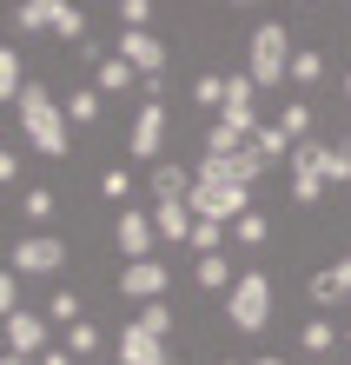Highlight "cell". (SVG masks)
<instances>
[{
	"instance_id": "35",
	"label": "cell",
	"mask_w": 351,
	"mask_h": 365,
	"mask_svg": "<svg viewBox=\"0 0 351 365\" xmlns=\"http://www.w3.org/2000/svg\"><path fill=\"white\" fill-rule=\"evenodd\" d=\"M14 27H20V34H47V20H40V0H20V7H14Z\"/></svg>"
},
{
	"instance_id": "12",
	"label": "cell",
	"mask_w": 351,
	"mask_h": 365,
	"mask_svg": "<svg viewBox=\"0 0 351 365\" xmlns=\"http://www.w3.org/2000/svg\"><path fill=\"white\" fill-rule=\"evenodd\" d=\"M120 60H133L140 67V80H166V47L152 34H120V47H113Z\"/></svg>"
},
{
	"instance_id": "39",
	"label": "cell",
	"mask_w": 351,
	"mask_h": 365,
	"mask_svg": "<svg viewBox=\"0 0 351 365\" xmlns=\"http://www.w3.org/2000/svg\"><path fill=\"white\" fill-rule=\"evenodd\" d=\"M252 365H285V359H278V352H266V359H252Z\"/></svg>"
},
{
	"instance_id": "9",
	"label": "cell",
	"mask_w": 351,
	"mask_h": 365,
	"mask_svg": "<svg viewBox=\"0 0 351 365\" xmlns=\"http://www.w3.org/2000/svg\"><path fill=\"white\" fill-rule=\"evenodd\" d=\"M159 146H166V106H140V120H133V133H126V153L133 160H152L159 166Z\"/></svg>"
},
{
	"instance_id": "34",
	"label": "cell",
	"mask_w": 351,
	"mask_h": 365,
	"mask_svg": "<svg viewBox=\"0 0 351 365\" xmlns=\"http://www.w3.org/2000/svg\"><path fill=\"white\" fill-rule=\"evenodd\" d=\"M120 20H126V34H152V27H146V20H152L146 0H120Z\"/></svg>"
},
{
	"instance_id": "8",
	"label": "cell",
	"mask_w": 351,
	"mask_h": 365,
	"mask_svg": "<svg viewBox=\"0 0 351 365\" xmlns=\"http://www.w3.org/2000/svg\"><path fill=\"white\" fill-rule=\"evenodd\" d=\"M166 286H172V272L159 266V259H133L120 272V292L133 299V306H152V299H166Z\"/></svg>"
},
{
	"instance_id": "19",
	"label": "cell",
	"mask_w": 351,
	"mask_h": 365,
	"mask_svg": "<svg viewBox=\"0 0 351 365\" xmlns=\"http://www.w3.org/2000/svg\"><path fill=\"white\" fill-rule=\"evenodd\" d=\"M199 286H206V292H232V286H239V272H232L226 252H206V259H199Z\"/></svg>"
},
{
	"instance_id": "10",
	"label": "cell",
	"mask_w": 351,
	"mask_h": 365,
	"mask_svg": "<svg viewBox=\"0 0 351 365\" xmlns=\"http://www.w3.org/2000/svg\"><path fill=\"white\" fill-rule=\"evenodd\" d=\"M7 352L47 359V352H53V326H47L40 312H14V319H7Z\"/></svg>"
},
{
	"instance_id": "42",
	"label": "cell",
	"mask_w": 351,
	"mask_h": 365,
	"mask_svg": "<svg viewBox=\"0 0 351 365\" xmlns=\"http://www.w3.org/2000/svg\"><path fill=\"white\" fill-rule=\"evenodd\" d=\"M345 339H351V332H345Z\"/></svg>"
},
{
	"instance_id": "18",
	"label": "cell",
	"mask_w": 351,
	"mask_h": 365,
	"mask_svg": "<svg viewBox=\"0 0 351 365\" xmlns=\"http://www.w3.org/2000/svg\"><path fill=\"white\" fill-rule=\"evenodd\" d=\"M33 80H27V67H20V53L14 47H0V100L7 106H20V93H27Z\"/></svg>"
},
{
	"instance_id": "20",
	"label": "cell",
	"mask_w": 351,
	"mask_h": 365,
	"mask_svg": "<svg viewBox=\"0 0 351 365\" xmlns=\"http://www.w3.org/2000/svg\"><path fill=\"white\" fill-rule=\"evenodd\" d=\"M345 332H332V319H305L298 326V346H305V359H318V352H332Z\"/></svg>"
},
{
	"instance_id": "14",
	"label": "cell",
	"mask_w": 351,
	"mask_h": 365,
	"mask_svg": "<svg viewBox=\"0 0 351 365\" xmlns=\"http://www.w3.org/2000/svg\"><path fill=\"white\" fill-rule=\"evenodd\" d=\"M305 292H312V306H338V299H351V259L312 272V279H305Z\"/></svg>"
},
{
	"instance_id": "26",
	"label": "cell",
	"mask_w": 351,
	"mask_h": 365,
	"mask_svg": "<svg viewBox=\"0 0 351 365\" xmlns=\"http://www.w3.org/2000/svg\"><path fill=\"white\" fill-rule=\"evenodd\" d=\"M278 126H285V133H292V140H312V106H305V100H292V106H285V113H278Z\"/></svg>"
},
{
	"instance_id": "6",
	"label": "cell",
	"mask_w": 351,
	"mask_h": 365,
	"mask_svg": "<svg viewBox=\"0 0 351 365\" xmlns=\"http://www.w3.org/2000/svg\"><path fill=\"white\" fill-rule=\"evenodd\" d=\"M113 240H120V252H126V266H133V259H152V246H159V226H152V212H140V206H120Z\"/></svg>"
},
{
	"instance_id": "40",
	"label": "cell",
	"mask_w": 351,
	"mask_h": 365,
	"mask_svg": "<svg viewBox=\"0 0 351 365\" xmlns=\"http://www.w3.org/2000/svg\"><path fill=\"white\" fill-rule=\"evenodd\" d=\"M345 100H351V73H345Z\"/></svg>"
},
{
	"instance_id": "27",
	"label": "cell",
	"mask_w": 351,
	"mask_h": 365,
	"mask_svg": "<svg viewBox=\"0 0 351 365\" xmlns=\"http://www.w3.org/2000/svg\"><path fill=\"white\" fill-rule=\"evenodd\" d=\"M192 106H212V113H219V106H226V80L199 73V80H192Z\"/></svg>"
},
{
	"instance_id": "32",
	"label": "cell",
	"mask_w": 351,
	"mask_h": 365,
	"mask_svg": "<svg viewBox=\"0 0 351 365\" xmlns=\"http://www.w3.org/2000/svg\"><path fill=\"white\" fill-rule=\"evenodd\" d=\"M100 192H106V200H126V192H133V173H126V166H106V173H100Z\"/></svg>"
},
{
	"instance_id": "36",
	"label": "cell",
	"mask_w": 351,
	"mask_h": 365,
	"mask_svg": "<svg viewBox=\"0 0 351 365\" xmlns=\"http://www.w3.org/2000/svg\"><path fill=\"white\" fill-rule=\"evenodd\" d=\"M318 192H325V180H292V200L298 206H318Z\"/></svg>"
},
{
	"instance_id": "15",
	"label": "cell",
	"mask_w": 351,
	"mask_h": 365,
	"mask_svg": "<svg viewBox=\"0 0 351 365\" xmlns=\"http://www.w3.org/2000/svg\"><path fill=\"white\" fill-rule=\"evenodd\" d=\"M40 20H47V34L80 40V47H86V14L80 7H67V0H40Z\"/></svg>"
},
{
	"instance_id": "41",
	"label": "cell",
	"mask_w": 351,
	"mask_h": 365,
	"mask_svg": "<svg viewBox=\"0 0 351 365\" xmlns=\"http://www.w3.org/2000/svg\"><path fill=\"white\" fill-rule=\"evenodd\" d=\"M226 365H239V359H226Z\"/></svg>"
},
{
	"instance_id": "3",
	"label": "cell",
	"mask_w": 351,
	"mask_h": 365,
	"mask_svg": "<svg viewBox=\"0 0 351 365\" xmlns=\"http://www.w3.org/2000/svg\"><path fill=\"white\" fill-rule=\"evenodd\" d=\"M226 319H232V332H266L272 326V279L266 272H239V286L226 292Z\"/></svg>"
},
{
	"instance_id": "28",
	"label": "cell",
	"mask_w": 351,
	"mask_h": 365,
	"mask_svg": "<svg viewBox=\"0 0 351 365\" xmlns=\"http://www.w3.org/2000/svg\"><path fill=\"white\" fill-rule=\"evenodd\" d=\"M219 240H232V226H219V220H199V226H192V252H199V259L219 252Z\"/></svg>"
},
{
	"instance_id": "25",
	"label": "cell",
	"mask_w": 351,
	"mask_h": 365,
	"mask_svg": "<svg viewBox=\"0 0 351 365\" xmlns=\"http://www.w3.org/2000/svg\"><path fill=\"white\" fill-rule=\"evenodd\" d=\"M47 319H53V326H80V292L60 286V292L47 299Z\"/></svg>"
},
{
	"instance_id": "1",
	"label": "cell",
	"mask_w": 351,
	"mask_h": 365,
	"mask_svg": "<svg viewBox=\"0 0 351 365\" xmlns=\"http://www.w3.org/2000/svg\"><path fill=\"white\" fill-rule=\"evenodd\" d=\"M14 120H20V133H27V146H33L40 160H67V153H73V133H67L73 120H67V106H60L47 87H40V80H33L27 93H20Z\"/></svg>"
},
{
	"instance_id": "30",
	"label": "cell",
	"mask_w": 351,
	"mask_h": 365,
	"mask_svg": "<svg viewBox=\"0 0 351 365\" xmlns=\"http://www.w3.org/2000/svg\"><path fill=\"white\" fill-rule=\"evenodd\" d=\"M20 212H27L33 226H47V220H53V192H47V186H33L27 200H20Z\"/></svg>"
},
{
	"instance_id": "4",
	"label": "cell",
	"mask_w": 351,
	"mask_h": 365,
	"mask_svg": "<svg viewBox=\"0 0 351 365\" xmlns=\"http://www.w3.org/2000/svg\"><path fill=\"white\" fill-rule=\"evenodd\" d=\"M186 206H192V220L232 226V220H246V212H252V186H239V180H199Z\"/></svg>"
},
{
	"instance_id": "37",
	"label": "cell",
	"mask_w": 351,
	"mask_h": 365,
	"mask_svg": "<svg viewBox=\"0 0 351 365\" xmlns=\"http://www.w3.org/2000/svg\"><path fill=\"white\" fill-rule=\"evenodd\" d=\"M0 365H40V359H27V352H0Z\"/></svg>"
},
{
	"instance_id": "29",
	"label": "cell",
	"mask_w": 351,
	"mask_h": 365,
	"mask_svg": "<svg viewBox=\"0 0 351 365\" xmlns=\"http://www.w3.org/2000/svg\"><path fill=\"white\" fill-rule=\"evenodd\" d=\"M140 326H146L152 339H166V332H172V306H166V299H152V306H140Z\"/></svg>"
},
{
	"instance_id": "33",
	"label": "cell",
	"mask_w": 351,
	"mask_h": 365,
	"mask_svg": "<svg viewBox=\"0 0 351 365\" xmlns=\"http://www.w3.org/2000/svg\"><path fill=\"white\" fill-rule=\"evenodd\" d=\"M0 312H7V319H14V312H27V306H20V272H14V266L0 272Z\"/></svg>"
},
{
	"instance_id": "5",
	"label": "cell",
	"mask_w": 351,
	"mask_h": 365,
	"mask_svg": "<svg viewBox=\"0 0 351 365\" xmlns=\"http://www.w3.org/2000/svg\"><path fill=\"white\" fill-rule=\"evenodd\" d=\"M7 266H14L20 279H53L60 266H67V240H60V232H20Z\"/></svg>"
},
{
	"instance_id": "13",
	"label": "cell",
	"mask_w": 351,
	"mask_h": 365,
	"mask_svg": "<svg viewBox=\"0 0 351 365\" xmlns=\"http://www.w3.org/2000/svg\"><path fill=\"white\" fill-rule=\"evenodd\" d=\"M152 206H166V200H192V186H199V173H186V166H172V160H159L152 166Z\"/></svg>"
},
{
	"instance_id": "2",
	"label": "cell",
	"mask_w": 351,
	"mask_h": 365,
	"mask_svg": "<svg viewBox=\"0 0 351 365\" xmlns=\"http://www.w3.org/2000/svg\"><path fill=\"white\" fill-rule=\"evenodd\" d=\"M292 34H285V20H258L252 27V87H278V80H292Z\"/></svg>"
},
{
	"instance_id": "24",
	"label": "cell",
	"mask_w": 351,
	"mask_h": 365,
	"mask_svg": "<svg viewBox=\"0 0 351 365\" xmlns=\"http://www.w3.org/2000/svg\"><path fill=\"white\" fill-rule=\"evenodd\" d=\"M100 100H106L100 87H80V93H67V120H73V126H86V120H100Z\"/></svg>"
},
{
	"instance_id": "11",
	"label": "cell",
	"mask_w": 351,
	"mask_h": 365,
	"mask_svg": "<svg viewBox=\"0 0 351 365\" xmlns=\"http://www.w3.org/2000/svg\"><path fill=\"white\" fill-rule=\"evenodd\" d=\"M113 352H120V365H172V352H166V339H152L140 319L126 326L120 339H113Z\"/></svg>"
},
{
	"instance_id": "38",
	"label": "cell",
	"mask_w": 351,
	"mask_h": 365,
	"mask_svg": "<svg viewBox=\"0 0 351 365\" xmlns=\"http://www.w3.org/2000/svg\"><path fill=\"white\" fill-rule=\"evenodd\" d=\"M40 365H73V352H47V359H40Z\"/></svg>"
},
{
	"instance_id": "23",
	"label": "cell",
	"mask_w": 351,
	"mask_h": 365,
	"mask_svg": "<svg viewBox=\"0 0 351 365\" xmlns=\"http://www.w3.org/2000/svg\"><path fill=\"white\" fill-rule=\"evenodd\" d=\"M60 346H67L73 359H93V352H100V326H93V319H80V326L60 332Z\"/></svg>"
},
{
	"instance_id": "22",
	"label": "cell",
	"mask_w": 351,
	"mask_h": 365,
	"mask_svg": "<svg viewBox=\"0 0 351 365\" xmlns=\"http://www.w3.org/2000/svg\"><path fill=\"white\" fill-rule=\"evenodd\" d=\"M252 146H258V153H266V166H272V160H292V146H298V140L285 133V126H258Z\"/></svg>"
},
{
	"instance_id": "16",
	"label": "cell",
	"mask_w": 351,
	"mask_h": 365,
	"mask_svg": "<svg viewBox=\"0 0 351 365\" xmlns=\"http://www.w3.org/2000/svg\"><path fill=\"white\" fill-rule=\"evenodd\" d=\"M152 226H159V240H186L192 246V226H199V220H192L186 200H166V206H152Z\"/></svg>"
},
{
	"instance_id": "7",
	"label": "cell",
	"mask_w": 351,
	"mask_h": 365,
	"mask_svg": "<svg viewBox=\"0 0 351 365\" xmlns=\"http://www.w3.org/2000/svg\"><path fill=\"white\" fill-rule=\"evenodd\" d=\"M252 73H226V106H219V126H232L239 140H252L258 133V120H252Z\"/></svg>"
},
{
	"instance_id": "31",
	"label": "cell",
	"mask_w": 351,
	"mask_h": 365,
	"mask_svg": "<svg viewBox=\"0 0 351 365\" xmlns=\"http://www.w3.org/2000/svg\"><path fill=\"white\" fill-rule=\"evenodd\" d=\"M318 73H325V53H312V47H298V53H292V80H305V87H312Z\"/></svg>"
},
{
	"instance_id": "21",
	"label": "cell",
	"mask_w": 351,
	"mask_h": 365,
	"mask_svg": "<svg viewBox=\"0 0 351 365\" xmlns=\"http://www.w3.org/2000/svg\"><path fill=\"white\" fill-rule=\"evenodd\" d=\"M232 240H239V246H246V252H252V246H266V240H272V220H266V212H258V206H252V212H246V220H232Z\"/></svg>"
},
{
	"instance_id": "17",
	"label": "cell",
	"mask_w": 351,
	"mask_h": 365,
	"mask_svg": "<svg viewBox=\"0 0 351 365\" xmlns=\"http://www.w3.org/2000/svg\"><path fill=\"white\" fill-rule=\"evenodd\" d=\"M93 80H100V93H126V87H140V67H133V60H120V53H100Z\"/></svg>"
}]
</instances>
